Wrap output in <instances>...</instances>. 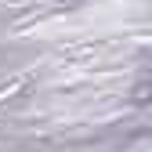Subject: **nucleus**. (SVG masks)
<instances>
[{
    "instance_id": "f257e3e1",
    "label": "nucleus",
    "mask_w": 152,
    "mask_h": 152,
    "mask_svg": "<svg viewBox=\"0 0 152 152\" xmlns=\"http://www.w3.org/2000/svg\"><path fill=\"white\" fill-rule=\"evenodd\" d=\"M141 94H145V98H152V65H148V76H145V91H141Z\"/></svg>"
}]
</instances>
